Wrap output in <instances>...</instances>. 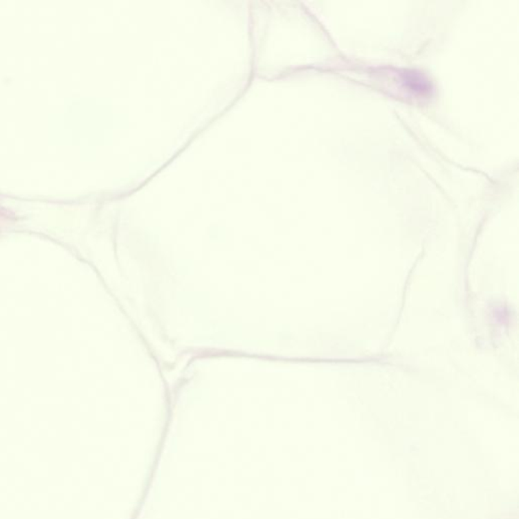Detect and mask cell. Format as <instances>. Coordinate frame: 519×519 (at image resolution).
<instances>
[{
	"label": "cell",
	"mask_w": 519,
	"mask_h": 519,
	"mask_svg": "<svg viewBox=\"0 0 519 519\" xmlns=\"http://www.w3.org/2000/svg\"><path fill=\"white\" fill-rule=\"evenodd\" d=\"M401 76H402V80L405 82L406 86L409 87L411 91L425 93H428L431 89L430 80L420 71L408 69V71H403Z\"/></svg>",
	"instance_id": "1"
}]
</instances>
